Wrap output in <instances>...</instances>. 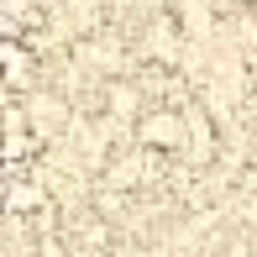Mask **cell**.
<instances>
[{
  "instance_id": "7a4b0ae2",
  "label": "cell",
  "mask_w": 257,
  "mask_h": 257,
  "mask_svg": "<svg viewBox=\"0 0 257 257\" xmlns=\"http://www.w3.org/2000/svg\"><path fill=\"white\" fill-rule=\"evenodd\" d=\"M42 205V189H11V210H32Z\"/></svg>"
},
{
  "instance_id": "6da1fadb",
  "label": "cell",
  "mask_w": 257,
  "mask_h": 257,
  "mask_svg": "<svg viewBox=\"0 0 257 257\" xmlns=\"http://www.w3.org/2000/svg\"><path fill=\"white\" fill-rule=\"evenodd\" d=\"M142 137H147V142H158V147H163V142L173 147V142H179V121H173V115H153V121L142 126Z\"/></svg>"
}]
</instances>
